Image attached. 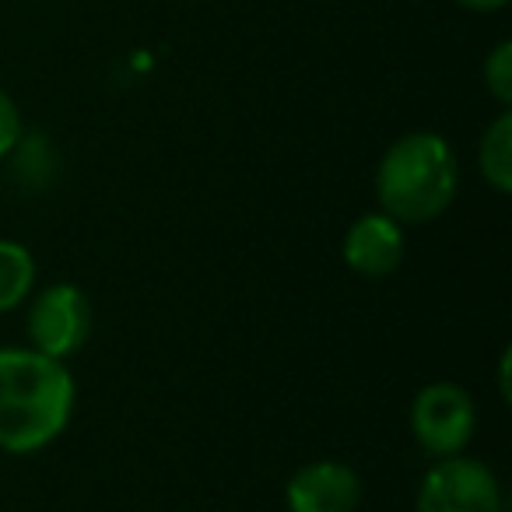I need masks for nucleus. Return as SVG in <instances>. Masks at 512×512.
<instances>
[{
    "label": "nucleus",
    "mask_w": 512,
    "mask_h": 512,
    "mask_svg": "<svg viewBox=\"0 0 512 512\" xmlns=\"http://www.w3.org/2000/svg\"><path fill=\"white\" fill-rule=\"evenodd\" d=\"M74 379L60 358L36 348H0V449L39 453L64 435L74 414Z\"/></svg>",
    "instance_id": "obj_1"
},
{
    "label": "nucleus",
    "mask_w": 512,
    "mask_h": 512,
    "mask_svg": "<svg viewBox=\"0 0 512 512\" xmlns=\"http://www.w3.org/2000/svg\"><path fill=\"white\" fill-rule=\"evenodd\" d=\"M460 190V165L446 137L404 134L386 148L376 169V197L400 225H425L439 218Z\"/></svg>",
    "instance_id": "obj_2"
},
{
    "label": "nucleus",
    "mask_w": 512,
    "mask_h": 512,
    "mask_svg": "<svg viewBox=\"0 0 512 512\" xmlns=\"http://www.w3.org/2000/svg\"><path fill=\"white\" fill-rule=\"evenodd\" d=\"M414 512H502V488L488 463L442 456L421 477Z\"/></svg>",
    "instance_id": "obj_3"
},
{
    "label": "nucleus",
    "mask_w": 512,
    "mask_h": 512,
    "mask_svg": "<svg viewBox=\"0 0 512 512\" xmlns=\"http://www.w3.org/2000/svg\"><path fill=\"white\" fill-rule=\"evenodd\" d=\"M477 428V407L456 383H428L411 404V432L432 456H456Z\"/></svg>",
    "instance_id": "obj_4"
},
{
    "label": "nucleus",
    "mask_w": 512,
    "mask_h": 512,
    "mask_svg": "<svg viewBox=\"0 0 512 512\" xmlns=\"http://www.w3.org/2000/svg\"><path fill=\"white\" fill-rule=\"evenodd\" d=\"M92 334V302L78 285H50L29 309V341L50 358H71Z\"/></svg>",
    "instance_id": "obj_5"
},
{
    "label": "nucleus",
    "mask_w": 512,
    "mask_h": 512,
    "mask_svg": "<svg viewBox=\"0 0 512 512\" xmlns=\"http://www.w3.org/2000/svg\"><path fill=\"white\" fill-rule=\"evenodd\" d=\"M285 502L292 512H355L362 502V481L348 463L316 460L292 474Z\"/></svg>",
    "instance_id": "obj_6"
},
{
    "label": "nucleus",
    "mask_w": 512,
    "mask_h": 512,
    "mask_svg": "<svg viewBox=\"0 0 512 512\" xmlns=\"http://www.w3.org/2000/svg\"><path fill=\"white\" fill-rule=\"evenodd\" d=\"M404 260V228L386 211H369L344 235V264L362 278H386Z\"/></svg>",
    "instance_id": "obj_7"
},
{
    "label": "nucleus",
    "mask_w": 512,
    "mask_h": 512,
    "mask_svg": "<svg viewBox=\"0 0 512 512\" xmlns=\"http://www.w3.org/2000/svg\"><path fill=\"white\" fill-rule=\"evenodd\" d=\"M477 165H481L484 183L495 193H502V197H509L512 193V113L509 109H502L498 120L484 130Z\"/></svg>",
    "instance_id": "obj_8"
},
{
    "label": "nucleus",
    "mask_w": 512,
    "mask_h": 512,
    "mask_svg": "<svg viewBox=\"0 0 512 512\" xmlns=\"http://www.w3.org/2000/svg\"><path fill=\"white\" fill-rule=\"evenodd\" d=\"M36 288V260L22 242L0 239V313L18 309Z\"/></svg>",
    "instance_id": "obj_9"
},
{
    "label": "nucleus",
    "mask_w": 512,
    "mask_h": 512,
    "mask_svg": "<svg viewBox=\"0 0 512 512\" xmlns=\"http://www.w3.org/2000/svg\"><path fill=\"white\" fill-rule=\"evenodd\" d=\"M484 85H488V92L495 95L502 106L512 102V43L509 39L498 43L495 50L488 53V60H484Z\"/></svg>",
    "instance_id": "obj_10"
},
{
    "label": "nucleus",
    "mask_w": 512,
    "mask_h": 512,
    "mask_svg": "<svg viewBox=\"0 0 512 512\" xmlns=\"http://www.w3.org/2000/svg\"><path fill=\"white\" fill-rule=\"evenodd\" d=\"M18 141H22V116H18L15 99L0 88V158H8Z\"/></svg>",
    "instance_id": "obj_11"
},
{
    "label": "nucleus",
    "mask_w": 512,
    "mask_h": 512,
    "mask_svg": "<svg viewBox=\"0 0 512 512\" xmlns=\"http://www.w3.org/2000/svg\"><path fill=\"white\" fill-rule=\"evenodd\" d=\"M456 4L467 11H477V15H491V11H502L509 0H456Z\"/></svg>",
    "instance_id": "obj_12"
}]
</instances>
